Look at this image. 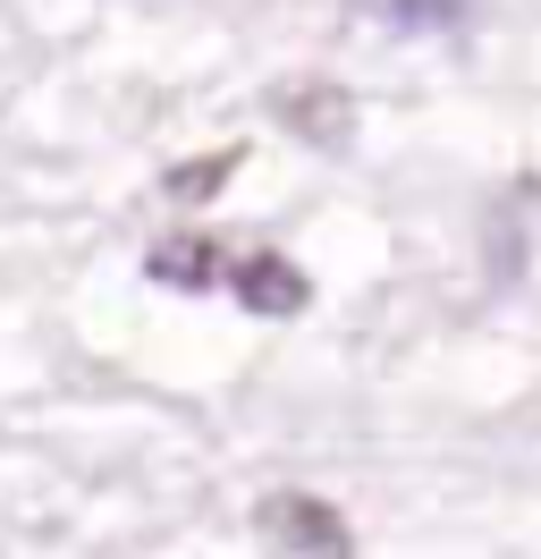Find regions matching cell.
<instances>
[{"instance_id": "5", "label": "cell", "mask_w": 541, "mask_h": 559, "mask_svg": "<svg viewBox=\"0 0 541 559\" xmlns=\"http://www.w3.org/2000/svg\"><path fill=\"white\" fill-rule=\"evenodd\" d=\"M237 162H245V153L220 144V153H203V162H187V170H169V195H178V204H203L220 178H237Z\"/></svg>"}, {"instance_id": "1", "label": "cell", "mask_w": 541, "mask_h": 559, "mask_svg": "<svg viewBox=\"0 0 541 559\" xmlns=\"http://www.w3.org/2000/svg\"><path fill=\"white\" fill-rule=\"evenodd\" d=\"M254 543H263V559H356L347 518L313 491H270L263 518H254Z\"/></svg>"}, {"instance_id": "2", "label": "cell", "mask_w": 541, "mask_h": 559, "mask_svg": "<svg viewBox=\"0 0 541 559\" xmlns=\"http://www.w3.org/2000/svg\"><path fill=\"white\" fill-rule=\"evenodd\" d=\"M220 280H229V297L245 314H270V322L313 306V280H304L288 254H237V263H220Z\"/></svg>"}, {"instance_id": "4", "label": "cell", "mask_w": 541, "mask_h": 559, "mask_svg": "<svg viewBox=\"0 0 541 559\" xmlns=\"http://www.w3.org/2000/svg\"><path fill=\"white\" fill-rule=\"evenodd\" d=\"M220 263H229V254L203 238V229H178V238H161L153 254H144V272L161 280V288H212V280H220Z\"/></svg>"}, {"instance_id": "3", "label": "cell", "mask_w": 541, "mask_h": 559, "mask_svg": "<svg viewBox=\"0 0 541 559\" xmlns=\"http://www.w3.org/2000/svg\"><path fill=\"white\" fill-rule=\"evenodd\" d=\"M279 128H297L304 144H322V153H347V128H356V103H347V85L330 76H313V85H288L279 94Z\"/></svg>"}]
</instances>
